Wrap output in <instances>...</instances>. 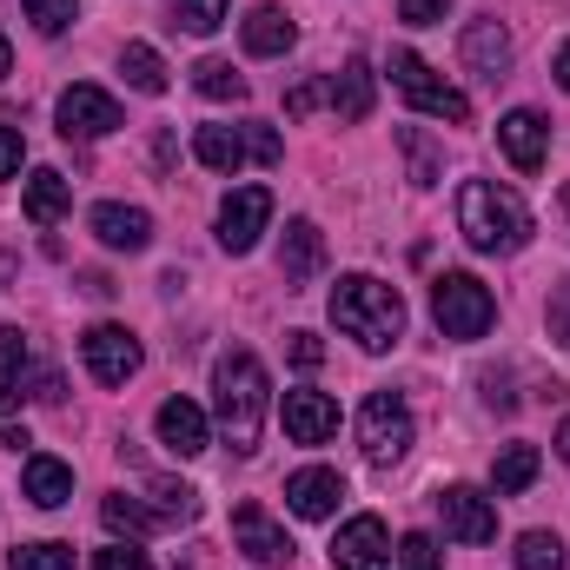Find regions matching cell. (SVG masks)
I'll use <instances>...</instances> for the list:
<instances>
[{
	"mask_svg": "<svg viewBox=\"0 0 570 570\" xmlns=\"http://www.w3.org/2000/svg\"><path fill=\"white\" fill-rule=\"evenodd\" d=\"M564 206H570V193H564Z\"/></svg>",
	"mask_w": 570,
	"mask_h": 570,
	"instance_id": "obj_47",
	"label": "cell"
},
{
	"mask_svg": "<svg viewBox=\"0 0 570 570\" xmlns=\"http://www.w3.org/2000/svg\"><path fill=\"white\" fill-rule=\"evenodd\" d=\"M438 518H444V531H451L458 544H491V538H498V504H491L484 491H471V484H444Z\"/></svg>",
	"mask_w": 570,
	"mask_h": 570,
	"instance_id": "obj_11",
	"label": "cell"
},
{
	"mask_svg": "<svg viewBox=\"0 0 570 570\" xmlns=\"http://www.w3.org/2000/svg\"><path fill=\"white\" fill-rule=\"evenodd\" d=\"M120 73H127L134 94H166V60H159L146 40H127V47H120Z\"/></svg>",
	"mask_w": 570,
	"mask_h": 570,
	"instance_id": "obj_28",
	"label": "cell"
},
{
	"mask_svg": "<svg viewBox=\"0 0 570 570\" xmlns=\"http://www.w3.org/2000/svg\"><path fill=\"white\" fill-rule=\"evenodd\" d=\"M80 358H87V372L100 379V385H127L134 372H140V338L127 332V325H94L87 338H80Z\"/></svg>",
	"mask_w": 570,
	"mask_h": 570,
	"instance_id": "obj_8",
	"label": "cell"
},
{
	"mask_svg": "<svg viewBox=\"0 0 570 570\" xmlns=\"http://www.w3.org/2000/svg\"><path fill=\"white\" fill-rule=\"evenodd\" d=\"M332 325L345 338H358L365 352H392L405 338V298H399V285L372 279V273H345L332 285Z\"/></svg>",
	"mask_w": 570,
	"mask_h": 570,
	"instance_id": "obj_1",
	"label": "cell"
},
{
	"mask_svg": "<svg viewBox=\"0 0 570 570\" xmlns=\"http://www.w3.org/2000/svg\"><path fill=\"white\" fill-rule=\"evenodd\" d=\"M385 73H392V87H399V94H405V100H412L419 114H431V120H451V127H464V120H471V100H464V94H458L451 80H438L425 60L412 53V47H399Z\"/></svg>",
	"mask_w": 570,
	"mask_h": 570,
	"instance_id": "obj_5",
	"label": "cell"
},
{
	"mask_svg": "<svg viewBox=\"0 0 570 570\" xmlns=\"http://www.w3.org/2000/svg\"><path fill=\"white\" fill-rule=\"evenodd\" d=\"M518 570H564V538L558 531H524L518 538Z\"/></svg>",
	"mask_w": 570,
	"mask_h": 570,
	"instance_id": "obj_30",
	"label": "cell"
},
{
	"mask_svg": "<svg viewBox=\"0 0 570 570\" xmlns=\"http://www.w3.org/2000/svg\"><path fill=\"white\" fill-rule=\"evenodd\" d=\"M239 40H246V53H259V60H279L285 47L298 40V27L285 20V7H253V13L239 20Z\"/></svg>",
	"mask_w": 570,
	"mask_h": 570,
	"instance_id": "obj_20",
	"label": "cell"
},
{
	"mask_svg": "<svg viewBox=\"0 0 570 570\" xmlns=\"http://www.w3.org/2000/svg\"><path fill=\"white\" fill-rule=\"evenodd\" d=\"M458 53H464V67H471L478 80H504V73H511V60H518V47H511V27H504L498 13H478V20H464V40H458Z\"/></svg>",
	"mask_w": 570,
	"mask_h": 570,
	"instance_id": "obj_9",
	"label": "cell"
},
{
	"mask_svg": "<svg viewBox=\"0 0 570 570\" xmlns=\"http://www.w3.org/2000/svg\"><path fill=\"white\" fill-rule=\"evenodd\" d=\"M193 87L206 100H246V73H233V60H199L193 67Z\"/></svg>",
	"mask_w": 570,
	"mask_h": 570,
	"instance_id": "obj_29",
	"label": "cell"
},
{
	"mask_svg": "<svg viewBox=\"0 0 570 570\" xmlns=\"http://www.w3.org/2000/svg\"><path fill=\"white\" fill-rule=\"evenodd\" d=\"M451 13V0H399V20L405 27H438Z\"/></svg>",
	"mask_w": 570,
	"mask_h": 570,
	"instance_id": "obj_42",
	"label": "cell"
},
{
	"mask_svg": "<svg viewBox=\"0 0 570 570\" xmlns=\"http://www.w3.org/2000/svg\"><path fill=\"white\" fill-rule=\"evenodd\" d=\"M246 159H259V166H279L285 159V146L273 127H246Z\"/></svg>",
	"mask_w": 570,
	"mask_h": 570,
	"instance_id": "obj_41",
	"label": "cell"
},
{
	"mask_svg": "<svg viewBox=\"0 0 570 570\" xmlns=\"http://www.w3.org/2000/svg\"><path fill=\"white\" fill-rule=\"evenodd\" d=\"M399 570H438V544H431L425 531L399 538Z\"/></svg>",
	"mask_w": 570,
	"mask_h": 570,
	"instance_id": "obj_38",
	"label": "cell"
},
{
	"mask_svg": "<svg viewBox=\"0 0 570 570\" xmlns=\"http://www.w3.org/2000/svg\"><path fill=\"white\" fill-rule=\"evenodd\" d=\"M53 114H60V134L67 140H107L120 127V100L100 94V87H67Z\"/></svg>",
	"mask_w": 570,
	"mask_h": 570,
	"instance_id": "obj_10",
	"label": "cell"
},
{
	"mask_svg": "<svg viewBox=\"0 0 570 570\" xmlns=\"http://www.w3.org/2000/svg\"><path fill=\"white\" fill-rule=\"evenodd\" d=\"M20 159H27L20 127H0V179H13V173H20Z\"/></svg>",
	"mask_w": 570,
	"mask_h": 570,
	"instance_id": "obj_43",
	"label": "cell"
},
{
	"mask_svg": "<svg viewBox=\"0 0 570 570\" xmlns=\"http://www.w3.org/2000/svg\"><path fill=\"white\" fill-rule=\"evenodd\" d=\"M153 498H159V518H166V524L199 518V491H193V484H166V478H159V484H153Z\"/></svg>",
	"mask_w": 570,
	"mask_h": 570,
	"instance_id": "obj_32",
	"label": "cell"
},
{
	"mask_svg": "<svg viewBox=\"0 0 570 570\" xmlns=\"http://www.w3.org/2000/svg\"><path fill=\"white\" fill-rule=\"evenodd\" d=\"M491 484H498V498L531 491V484H538V444H504L498 464H491Z\"/></svg>",
	"mask_w": 570,
	"mask_h": 570,
	"instance_id": "obj_26",
	"label": "cell"
},
{
	"mask_svg": "<svg viewBox=\"0 0 570 570\" xmlns=\"http://www.w3.org/2000/svg\"><path fill=\"white\" fill-rule=\"evenodd\" d=\"M325 87H332V114H338V120H365V114H372V87H379V73H372L365 60H345Z\"/></svg>",
	"mask_w": 570,
	"mask_h": 570,
	"instance_id": "obj_21",
	"label": "cell"
},
{
	"mask_svg": "<svg viewBox=\"0 0 570 570\" xmlns=\"http://www.w3.org/2000/svg\"><path fill=\"white\" fill-rule=\"evenodd\" d=\"M458 233H464L478 253H524L538 226H531V206H524L511 186L464 179V186H458Z\"/></svg>",
	"mask_w": 570,
	"mask_h": 570,
	"instance_id": "obj_2",
	"label": "cell"
},
{
	"mask_svg": "<svg viewBox=\"0 0 570 570\" xmlns=\"http://www.w3.org/2000/svg\"><path fill=\"white\" fill-rule=\"evenodd\" d=\"M100 518H107V531L114 538H153L166 518L153 511V504H140V498H127V491H114V498H100Z\"/></svg>",
	"mask_w": 570,
	"mask_h": 570,
	"instance_id": "obj_25",
	"label": "cell"
},
{
	"mask_svg": "<svg viewBox=\"0 0 570 570\" xmlns=\"http://www.w3.org/2000/svg\"><path fill=\"white\" fill-rule=\"evenodd\" d=\"M544 325H551V338L570 352V279L551 285V305H544Z\"/></svg>",
	"mask_w": 570,
	"mask_h": 570,
	"instance_id": "obj_37",
	"label": "cell"
},
{
	"mask_svg": "<svg viewBox=\"0 0 570 570\" xmlns=\"http://www.w3.org/2000/svg\"><path fill=\"white\" fill-rule=\"evenodd\" d=\"M153 431H159V444H166L173 458H199V451H206V412H199L193 399H166L159 419H153Z\"/></svg>",
	"mask_w": 570,
	"mask_h": 570,
	"instance_id": "obj_18",
	"label": "cell"
},
{
	"mask_svg": "<svg viewBox=\"0 0 570 570\" xmlns=\"http://www.w3.org/2000/svg\"><path fill=\"white\" fill-rule=\"evenodd\" d=\"M558 87H564V94H570V40H564V47H558Z\"/></svg>",
	"mask_w": 570,
	"mask_h": 570,
	"instance_id": "obj_44",
	"label": "cell"
},
{
	"mask_svg": "<svg viewBox=\"0 0 570 570\" xmlns=\"http://www.w3.org/2000/svg\"><path fill=\"white\" fill-rule=\"evenodd\" d=\"M94 239L100 246H114V253H146L153 246V219H146L140 206H120V199H107V206H94Z\"/></svg>",
	"mask_w": 570,
	"mask_h": 570,
	"instance_id": "obj_16",
	"label": "cell"
},
{
	"mask_svg": "<svg viewBox=\"0 0 570 570\" xmlns=\"http://www.w3.org/2000/svg\"><path fill=\"white\" fill-rule=\"evenodd\" d=\"M266 219H273V186H233L226 206H219V246L226 253H253Z\"/></svg>",
	"mask_w": 570,
	"mask_h": 570,
	"instance_id": "obj_7",
	"label": "cell"
},
{
	"mask_svg": "<svg viewBox=\"0 0 570 570\" xmlns=\"http://www.w3.org/2000/svg\"><path fill=\"white\" fill-rule=\"evenodd\" d=\"M20 379H27V338L0 325V412H20Z\"/></svg>",
	"mask_w": 570,
	"mask_h": 570,
	"instance_id": "obj_27",
	"label": "cell"
},
{
	"mask_svg": "<svg viewBox=\"0 0 570 570\" xmlns=\"http://www.w3.org/2000/svg\"><path fill=\"white\" fill-rule=\"evenodd\" d=\"M318 107H332V87H325V80H305V87L285 94V114H292V120H305V114H318Z\"/></svg>",
	"mask_w": 570,
	"mask_h": 570,
	"instance_id": "obj_36",
	"label": "cell"
},
{
	"mask_svg": "<svg viewBox=\"0 0 570 570\" xmlns=\"http://www.w3.org/2000/svg\"><path fill=\"white\" fill-rule=\"evenodd\" d=\"M226 7H233V0H179L173 20H179L186 33H219V27H226Z\"/></svg>",
	"mask_w": 570,
	"mask_h": 570,
	"instance_id": "obj_33",
	"label": "cell"
},
{
	"mask_svg": "<svg viewBox=\"0 0 570 570\" xmlns=\"http://www.w3.org/2000/svg\"><path fill=\"white\" fill-rule=\"evenodd\" d=\"M27 219L33 226H53V219H67V206H73V186H67V173H53V166H40L33 179H27Z\"/></svg>",
	"mask_w": 570,
	"mask_h": 570,
	"instance_id": "obj_23",
	"label": "cell"
},
{
	"mask_svg": "<svg viewBox=\"0 0 570 570\" xmlns=\"http://www.w3.org/2000/svg\"><path fill=\"white\" fill-rule=\"evenodd\" d=\"M498 146H504V159H511L518 173H538L544 153H551V127H544V114H538V107H511V114L498 120Z\"/></svg>",
	"mask_w": 570,
	"mask_h": 570,
	"instance_id": "obj_13",
	"label": "cell"
},
{
	"mask_svg": "<svg viewBox=\"0 0 570 570\" xmlns=\"http://www.w3.org/2000/svg\"><path fill=\"white\" fill-rule=\"evenodd\" d=\"M318 266H325V233H318L312 219H292V226H285V246H279L285 285H305Z\"/></svg>",
	"mask_w": 570,
	"mask_h": 570,
	"instance_id": "obj_19",
	"label": "cell"
},
{
	"mask_svg": "<svg viewBox=\"0 0 570 570\" xmlns=\"http://www.w3.org/2000/svg\"><path fill=\"white\" fill-rule=\"evenodd\" d=\"M332 564L338 570H392V531H385V518H352V524H338V538H332Z\"/></svg>",
	"mask_w": 570,
	"mask_h": 570,
	"instance_id": "obj_12",
	"label": "cell"
},
{
	"mask_svg": "<svg viewBox=\"0 0 570 570\" xmlns=\"http://www.w3.org/2000/svg\"><path fill=\"white\" fill-rule=\"evenodd\" d=\"M558 458H564V464H570V419H564V425H558Z\"/></svg>",
	"mask_w": 570,
	"mask_h": 570,
	"instance_id": "obj_45",
	"label": "cell"
},
{
	"mask_svg": "<svg viewBox=\"0 0 570 570\" xmlns=\"http://www.w3.org/2000/svg\"><path fill=\"white\" fill-rule=\"evenodd\" d=\"M285 352H292V365H298V372H318V365H325L318 332H292V338H285Z\"/></svg>",
	"mask_w": 570,
	"mask_h": 570,
	"instance_id": "obj_40",
	"label": "cell"
},
{
	"mask_svg": "<svg viewBox=\"0 0 570 570\" xmlns=\"http://www.w3.org/2000/svg\"><path fill=\"white\" fill-rule=\"evenodd\" d=\"M338 431V405L325 392H285V438L292 444H325Z\"/></svg>",
	"mask_w": 570,
	"mask_h": 570,
	"instance_id": "obj_17",
	"label": "cell"
},
{
	"mask_svg": "<svg viewBox=\"0 0 570 570\" xmlns=\"http://www.w3.org/2000/svg\"><path fill=\"white\" fill-rule=\"evenodd\" d=\"M338 498H345V478H338V471H325V464H312V471H292V478H285V504H292V518H305V524L332 518V511H338Z\"/></svg>",
	"mask_w": 570,
	"mask_h": 570,
	"instance_id": "obj_15",
	"label": "cell"
},
{
	"mask_svg": "<svg viewBox=\"0 0 570 570\" xmlns=\"http://www.w3.org/2000/svg\"><path fill=\"white\" fill-rule=\"evenodd\" d=\"M7 67H13V47H7V33H0V80H7Z\"/></svg>",
	"mask_w": 570,
	"mask_h": 570,
	"instance_id": "obj_46",
	"label": "cell"
},
{
	"mask_svg": "<svg viewBox=\"0 0 570 570\" xmlns=\"http://www.w3.org/2000/svg\"><path fill=\"white\" fill-rule=\"evenodd\" d=\"M233 544H239L253 564H292V538L266 518V504H239V511H233Z\"/></svg>",
	"mask_w": 570,
	"mask_h": 570,
	"instance_id": "obj_14",
	"label": "cell"
},
{
	"mask_svg": "<svg viewBox=\"0 0 570 570\" xmlns=\"http://www.w3.org/2000/svg\"><path fill=\"white\" fill-rule=\"evenodd\" d=\"M399 146H405V159H412V186H438V179H444V166H438V146H431L419 127H399Z\"/></svg>",
	"mask_w": 570,
	"mask_h": 570,
	"instance_id": "obj_31",
	"label": "cell"
},
{
	"mask_svg": "<svg viewBox=\"0 0 570 570\" xmlns=\"http://www.w3.org/2000/svg\"><path fill=\"white\" fill-rule=\"evenodd\" d=\"M20 484H27V498H33L40 511H60V504L73 498V471H67L60 458H47V451H33V458H27Z\"/></svg>",
	"mask_w": 570,
	"mask_h": 570,
	"instance_id": "obj_22",
	"label": "cell"
},
{
	"mask_svg": "<svg viewBox=\"0 0 570 570\" xmlns=\"http://www.w3.org/2000/svg\"><path fill=\"white\" fill-rule=\"evenodd\" d=\"M94 570H153L146 564V551L127 538V544H107V551H94Z\"/></svg>",
	"mask_w": 570,
	"mask_h": 570,
	"instance_id": "obj_39",
	"label": "cell"
},
{
	"mask_svg": "<svg viewBox=\"0 0 570 570\" xmlns=\"http://www.w3.org/2000/svg\"><path fill=\"white\" fill-rule=\"evenodd\" d=\"M13 570H73V544H20L13 551Z\"/></svg>",
	"mask_w": 570,
	"mask_h": 570,
	"instance_id": "obj_34",
	"label": "cell"
},
{
	"mask_svg": "<svg viewBox=\"0 0 570 570\" xmlns=\"http://www.w3.org/2000/svg\"><path fill=\"white\" fill-rule=\"evenodd\" d=\"M73 13H80V0H27V20H33L40 33H67Z\"/></svg>",
	"mask_w": 570,
	"mask_h": 570,
	"instance_id": "obj_35",
	"label": "cell"
},
{
	"mask_svg": "<svg viewBox=\"0 0 570 570\" xmlns=\"http://www.w3.org/2000/svg\"><path fill=\"white\" fill-rule=\"evenodd\" d=\"M213 405H219V431H226L233 458H253L259 431H266V365L253 352H226L213 365Z\"/></svg>",
	"mask_w": 570,
	"mask_h": 570,
	"instance_id": "obj_3",
	"label": "cell"
},
{
	"mask_svg": "<svg viewBox=\"0 0 570 570\" xmlns=\"http://www.w3.org/2000/svg\"><path fill=\"white\" fill-rule=\"evenodd\" d=\"M412 438H419V425H412V405H405L399 392H372V399H365V412H358V444H365L372 464H399V458L412 451Z\"/></svg>",
	"mask_w": 570,
	"mask_h": 570,
	"instance_id": "obj_6",
	"label": "cell"
},
{
	"mask_svg": "<svg viewBox=\"0 0 570 570\" xmlns=\"http://www.w3.org/2000/svg\"><path fill=\"white\" fill-rule=\"evenodd\" d=\"M193 159H199L206 173H239L246 134H239V127H199V134H193Z\"/></svg>",
	"mask_w": 570,
	"mask_h": 570,
	"instance_id": "obj_24",
	"label": "cell"
},
{
	"mask_svg": "<svg viewBox=\"0 0 570 570\" xmlns=\"http://www.w3.org/2000/svg\"><path fill=\"white\" fill-rule=\"evenodd\" d=\"M431 318L444 338H484L498 325V298L471 273H444V279H431Z\"/></svg>",
	"mask_w": 570,
	"mask_h": 570,
	"instance_id": "obj_4",
	"label": "cell"
}]
</instances>
